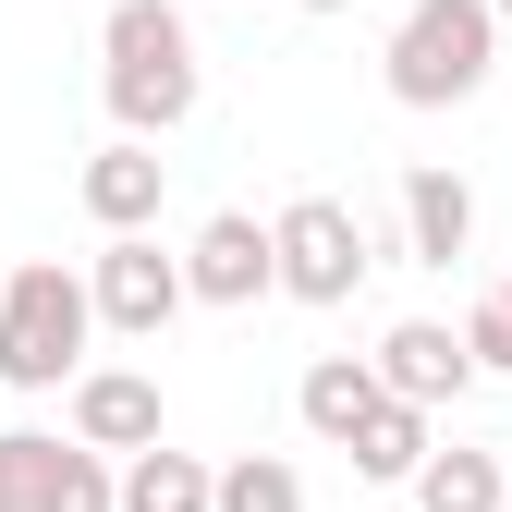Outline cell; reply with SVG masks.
Segmentation results:
<instances>
[{
  "instance_id": "obj_16",
  "label": "cell",
  "mask_w": 512,
  "mask_h": 512,
  "mask_svg": "<svg viewBox=\"0 0 512 512\" xmlns=\"http://www.w3.org/2000/svg\"><path fill=\"white\" fill-rule=\"evenodd\" d=\"M208 512H305V476L281 452H244V464H208Z\"/></svg>"
},
{
  "instance_id": "obj_13",
  "label": "cell",
  "mask_w": 512,
  "mask_h": 512,
  "mask_svg": "<svg viewBox=\"0 0 512 512\" xmlns=\"http://www.w3.org/2000/svg\"><path fill=\"white\" fill-rule=\"evenodd\" d=\"M342 452H354V476H378V488H415V464L439 452V415H415V403H378V415L342 439Z\"/></svg>"
},
{
  "instance_id": "obj_21",
  "label": "cell",
  "mask_w": 512,
  "mask_h": 512,
  "mask_svg": "<svg viewBox=\"0 0 512 512\" xmlns=\"http://www.w3.org/2000/svg\"><path fill=\"white\" fill-rule=\"evenodd\" d=\"M500 512H512V488H500Z\"/></svg>"
},
{
  "instance_id": "obj_12",
  "label": "cell",
  "mask_w": 512,
  "mask_h": 512,
  "mask_svg": "<svg viewBox=\"0 0 512 512\" xmlns=\"http://www.w3.org/2000/svg\"><path fill=\"white\" fill-rule=\"evenodd\" d=\"M293 415L317 427V439H330V452H342V439L378 415V378H366V354H317L305 378H293Z\"/></svg>"
},
{
  "instance_id": "obj_2",
  "label": "cell",
  "mask_w": 512,
  "mask_h": 512,
  "mask_svg": "<svg viewBox=\"0 0 512 512\" xmlns=\"http://www.w3.org/2000/svg\"><path fill=\"white\" fill-rule=\"evenodd\" d=\"M86 269H61V256H25V269H0V391H74L86 378Z\"/></svg>"
},
{
  "instance_id": "obj_4",
  "label": "cell",
  "mask_w": 512,
  "mask_h": 512,
  "mask_svg": "<svg viewBox=\"0 0 512 512\" xmlns=\"http://www.w3.org/2000/svg\"><path fill=\"white\" fill-rule=\"evenodd\" d=\"M366 269H378V256H366V220L342 196H293L269 220V293H293V305H354Z\"/></svg>"
},
{
  "instance_id": "obj_11",
  "label": "cell",
  "mask_w": 512,
  "mask_h": 512,
  "mask_svg": "<svg viewBox=\"0 0 512 512\" xmlns=\"http://www.w3.org/2000/svg\"><path fill=\"white\" fill-rule=\"evenodd\" d=\"M159 183H171V159L159 147H135V135H110L98 159H86V183H74V196H86V220L122 244V232H147L159 220Z\"/></svg>"
},
{
  "instance_id": "obj_10",
  "label": "cell",
  "mask_w": 512,
  "mask_h": 512,
  "mask_svg": "<svg viewBox=\"0 0 512 512\" xmlns=\"http://www.w3.org/2000/svg\"><path fill=\"white\" fill-rule=\"evenodd\" d=\"M403 256L415 269H452V256H476V183L464 171H403Z\"/></svg>"
},
{
  "instance_id": "obj_5",
  "label": "cell",
  "mask_w": 512,
  "mask_h": 512,
  "mask_svg": "<svg viewBox=\"0 0 512 512\" xmlns=\"http://www.w3.org/2000/svg\"><path fill=\"white\" fill-rule=\"evenodd\" d=\"M86 317L122 342H159L171 317H183V256H159V232H122L86 256Z\"/></svg>"
},
{
  "instance_id": "obj_19",
  "label": "cell",
  "mask_w": 512,
  "mask_h": 512,
  "mask_svg": "<svg viewBox=\"0 0 512 512\" xmlns=\"http://www.w3.org/2000/svg\"><path fill=\"white\" fill-rule=\"evenodd\" d=\"M488 25H512V0H488Z\"/></svg>"
},
{
  "instance_id": "obj_3",
  "label": "cell",
  "mask_w": 512,
  "mask_h": 512,
  "mask_svg": "<svg viewBox=\"0 0 512 512\" xmlns=\"http://www.w3.org/2000/svg\"><path fill=\"white\" fill-rule=\"evenodd\" d=\"M488 61H500L488 0H403L391 49H378V86H391L403 110H464L488 86Z\"/></svg>"
},
{
  "instance_id": "obj_15",
  "label": "cell",
  "mask_w": 512,
  "mask_h": 512,
  "mask_svg": "<svg viewBox=\"0 0 512 512\" xmlns=\"http://www.w3.org/2000/svg\"><path fill=\"white\" fill-rule=\"evenodd\" d=\"M500 488H512V464L476 452V439H452V452L415 464V512H500Z\"/></svg>"
},
{
  "instance_id": "obj_14",
  "label": "cell",
  "mask_w": 512,
  "mask_h": 512,
  "mask_svg": "<svg viewBox=\"0 0 512 512\" xmlns=\"http://www.w3.org/2000/svg\"><path fill=\"white\" fill-rule=\"evenodd\" d=\"M110 512H208V464L196 452H135V464H110Z\"/></svg>"
},
{
  "instance_id": "obj_9",
  "label": "cell",
  "mask_w": 512,
  "mask_h": 512,
  "mask_svg": "<svg viewBox=\"0 0 512 512\" xmlns=\"http://www.w3.org/2000/svg\"><path fill=\"white\" fill-rule=\"evenodd\" d=\"M256 293H269V220H244V208L196 220V244H183V305H256Z\"/></svg>"
},
{
  "instance_id": "obj_17",
  "label": "cell",
  "mask_w": 512,
  "mask_h": 512,
  "mask_svg": "<svg viewBox=\"0 0 512 512\" xmlns=\"http://www.w3.org/2000/svg\"><path fill=\"white\" fill-rule=\"evenodd\" d=\"M464 366H500V378H512V281L476 293V317H464Z\"/></svg>"
},
{
  "instance_id": "obj_6",
  "label": "cell",
  "mask_w": 512,
  "mask_h": 512,
  "mask_svg": "<svg viewBox=\"0 0 512 512\" xmlns=\"http://www.w3.org/2000/svg\"><path fill=\"white\" fill-rule=\"evenodd\" d=\"M0 488L13 512H110V464L61 427H0Z\"/></svg>"
},
{
  "instance_id": "obj_8",
  "label": "cell",
  "mask_w": 512,
  "mask_h": 512,
  "mask_svg": "<svg viewBox=\"0 0 512 512\" xmlns=\"http://www.w3.org/2000/svg\"><path fill=\"white\" fill-rule=\"evenodd\" d=\"M74 439H86L98 464L159 452V378H147V366H86V378H74Z\"/></svg>"
},
{
  "instance_id": "obj_18",
  "label": "cell",
  "mask_w": 512,
  "mask_h": 512,
  "mask_svg": "<svg viewBox=\"0 0 512 512\" xmlns=\"http://www.w3.org/2000/svg\"><path fill=\"white\" fill-rule=\"evenodd\" d=\"M305 13H354V0H305Z\"/></svg>"
},
{
  "instance_id": "obj_20",
  "label": "cell",
  "mask_w": 512,
  "mask_h": 512,
  "mask_svg": "<svg viewBox=\"0 0 512 512\" xmlns=\"http://www.w3.org/2000/svg\"><path fill=\"white\" fill-rule=\"evenodd\" d=\"M0 512H13V488H0Z\"/></svg>"
},
{
  "instance_id": "obj_7",
  "label": "cell",
  "mask_w": 512,
  "mask_h": 512,
  "mask_svg": "<svg viewBox=\"0 0 512 512\" xmlns=\"http://www.w3.org/2000/svg\"><path fill=\"white\" fill-rule=\"evenodd\" d=\"M366 378H378V403H415V415H439V403L476 391L464 330H439V317H391V330H378V354H366Z\"/></svg>"
},
{
  "instance_id": "obj_1",
  "label": "cell",
  "mask_w": 512,
  "mask_h": 512,
  "mask_svg": "<svg viewBox=\"0 0 512 512\" xmlns=\"http://www.w3.org/2000/svg\"><path fill=\"white\" fill-rule=\"evenodd\" d=\"M98 61H110V122L135 147H159V135H183L196 122V98H208V61H196V25L171 13V0H110L98 13Z\"/></svg>"
}]
</instances>
